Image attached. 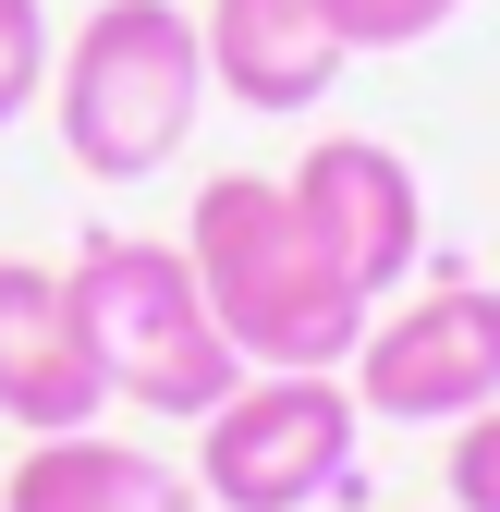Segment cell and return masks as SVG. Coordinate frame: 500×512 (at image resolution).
<instances>
[{
	"label": "cell",
	"mask_w": 500,
	"mask_h": 512,
	"mask_svg": "<svg viewBox=\"0 0 500 512\" xmlns=\"http://www.w3.org/2000/svg\"><path fill=\"white\" fill-rule=\"evenodd\" d=\"M183 256H196V293H208L220 342H232L244 366H354L366 317H379V305L330 269V244L305 232L293 183H269V171L196 183Z\"/></svg>",
	"instance_id": "cell-1"
},
{
	"label": "cell",
	"mask_w": 500,
	"mask_h": 512,
	"mask_svg": "<svg viewBox=\"0 0 500 512\" xmlns=\"http://www.w3.org/2000/svg\"><path fill=\"white\" fill-rule=\"evenodd\" d=\"M196 110H208V37H196L183 0H98L74 25V49H61V74H49L61 159L86 183L171 171L183 135H196Z\"/></svg>",
	"instance_id": "cell-2"
},
{
	"label": "cell",
	"mask_w": 500,
	"mask_h": 512,
	"mask_svg": "<svg viewBox=\"0 0 500 512\" xmlns=\"http://www.w3.org/2000/svg\"><path fill=\"white\" fill-rule=\"evenodd\" d=\"M74 305H86V342L110 366V403H147V415H183V427H196L232 378H244V354L220 342V317H208L183 244L86 232L74 244Z\"/></svg>",
	"instance_id": "cell-3"
},
{
	"label": "cell",
	"mask_w": 500,
	"mask_h": 512,
	"mask_svg": "<svg viewBox=\"0 0 500 512\" xmlns=\"http://www.w3.org/2000/svg\"><path fill=\"white\" fill-rule=\"evenodd\" d=\"M366 403L342 366H244L196 415V488L220 512H305L354 476Z\"/></svg>",
	"instance_id": "cell-4"
},
{
	"label": "cell",
	"mask_w": 500,
	"mask_h": 512,
	"mask_svg": "<svg viewBox=\"0 0 500 512\" xmlns=\"http://www.w3.org/2000/svg\"><path fill=\"white\" fill-rule=\"evenodd\" d=\"M354 403L391 427H464L500 403V281H440L366 317L354 342Z\"/></svg>",
	"instance_id": "cell-5"
},
{
	"label": "cell",
	"mask_w": 500,
	"mask_h": 512,
	"mask_svg": "<svg viewBox=\"0 0 500 512\" xmlns=\"http://www.w3.org/2000/svg\"><path fill=\"white\" fill-rule=\"evenodd\" d=\"M281 183H293L305 232L330 244V269H342L366 305H391V293L415 281V256H427V183H415L403 147H379V135H318Z\"/></svg>",
	"instance_id": "cell-6"
},
{
	"label": "cell",
	"mask_w": 500,
	"mask_h": 512,
	"mask_svg": "<svg viewBox=\"0 0 500 512\" xmlns=\"http://www.w3.org/2000/svg\"><path fill=\"white\" fill-rule=\"evenodd\" d=\"M98 403H110V366L86 342L74 269L0 256V415L25 439H61V427H98Z\"/></svg>",
	"instance_id": "cell-7"
},
{
	"label": "cell",
	"mask_w": 500,
	"mask_h": 512,
	"mask_svg": "<svg viewBox=\"0 0 500 512\" xmlns=\"http://www.w3.org/2000/svg\"><path fill=\"white\" fill-rule=\"evenodd\" d=\"M196 37H208V86L232 110H269V122L318 110L342 86V61H354L342 25H330V0H208Z\"/></svg>",
	"instance_id": "cell-8"
},
{
	"label": "cell",
	"mask_w": 500,
	"mask_h": 512,
	"mask_svg": "<svg viewBox=\"0 0 500 512\" xmlns=\"http://www.w3.org/2000/svg\"><path fill=\"white\" fill-rule=\"evenodd\" d=\"M0 512H208V488L135 452V439L61 427V439H25V464L0 476Z\"/></svg>",
	"instance_id": "cell-9"
},
{
	"label": "cell",
	"mask_w": 500,
	"mask_h": 512,
	"mask_svg": "<svg viewBox=\"0 0 500 512\" xmlns=\"http://www.w3.org/2000/svg\"><path fill=\"white\" fill-rule=\"evenodd\" d=\"M37 86H49V13L37 0H0V135L37 110Z\"/></svg>",
	"instance_id": "cell-10"
},
{
	"label": "cell",
	"mask_w": 500,
	"mask_h": 512,
	"mask_svg": "<svg viewBox=\"0 0 500 512\" xmlns=\"http://www.w3.org/2000/svg\"><path fill=\"white\" fill-rule=\"evenodd\" d=\"M464 13V0H330V25H342V49L366 61V49H415V37H440Z\"/></svg>",
	"instance_id": "cell-11"
},
{
	"label": "cell",
	"mask_w": 500,
	"mask_h": 512,
	"mask_svg": "<svg viewBox=\"0 0 500 512\" xmlns=\"http://www.w3.org/2000/svg\"><path fill=\"white\" fill-rule=\"evenodd\" d=\"M452 512H500V403L452 427Z\"/></svg>",
	"instance_id": "cell-12"
}]
</instances>
